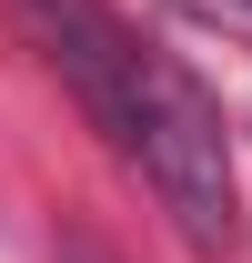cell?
I'll list each match as a JSON object with an SVG mask.
<instances>
[{"label": "cell", "instance_id": "cell-1", "mask_svg": "<svg viewBox=\"0 0 252 263\" xmlns=\"http://www.w3.org/2000/svg\"><path fill=\"white\" fill-rule=\"evenodd\" d=\"M131 162L152 172L161 213L182 223L192 253H232L242 243V182H232V132H222V101L192 81L182 61L141 71V142H131Z\"/></svg>", "mask_w": 252, "mask_h": 263}, {"label": "cell", "instance_id": "cell-2", "mask_svg": "<svg viewBox=\"0 0 252 263\" xmlns=\"http://www.w3.org/2000/svg\"><path fill=\"white\" fill-rule=\"evenodd\" d=\"M20 10H31V31L51 41V61H61V81L81 91V111L131 152V142H141V71H152V51H131V31L101 0H20Z\"/></svg>", "mask_w": 252, "mask_h": 263}, {"label": "cell", "instance_id": "cell-3", "mask_svg": "<svg viewBox=\"0 0 252 263\" xmlns=\"http://www.w3.org/2000/svg\"><path fill=\"white\" fill-rule=\"evenodd\" d=\"M182 21H202V31H242L252 41V0H172Z\"/></svg>", "mask_w": 252, "mask_h": 263}]
</instances>
